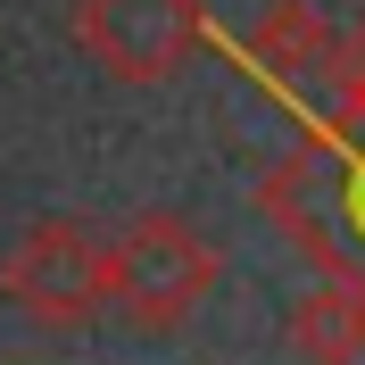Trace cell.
<instances>
[{
    "mask_svg": "<svg viewBox=\"0 0 365 365\" xmlns=\"http://www.w3.org/2000/svg\"><path fill=\"white\" fill-rule=\"evenodd\" d=\"M332 75H341V108L365 125V25H357V34L341 42V67H332Z\"/></svg>",
    "mask_w": 365,
    "mask_h": 365,
    "instance_id": "obj_6",
    "label": "cell"
},
{
    "mask_svg": "<svg viewBox=\"0 0 365 365\" xmlns=\"http://www.w3.org/2000/svg\"><path fill=\"white\" fill-rule=\"evenodd\" d=\"M241 50L282 91H324L332 67H341V34H332V17H324L316 0H266L250 17V34H241Z\"/></svg>",
    "mask_w": 365,
    "mask_h": 365,
    "instance_id": "obj_4",
    "label": "cell"
},
{
    "mask_svg": "<svg viewBox=\"0 0 365 365\" xmlns=\"http://www.w3.org/2000/svg\"><path fill=\"white\" fill-rule=\"evenodd\" d=\"M100 257H108V299L141 324V332H175V324L216 291V274H225L216 250L182 225L175 207H141V216H125V225L100 241Z\"/></svg>",
    "mask_w": 365,
    "mask_h": 365,
    "instance_id": "obj_1",
    "label": "cell"
},
{
    "mask_svg": "<svg viewBox=\"0 0 365 365\" xmlns=\"http://www.w3.org/2000/svg\"><path fill=\"white\" fill-rule=\"evenodd\" d=\"M0 291L17 299L25 316H42V324H91L100 307H108V257H100V232H83L75 216L34 225L17 250H9V266H0Z\"/></svg>",
    "mask_w": 365,
    "mask_h": 365,
    "instance_id": "obj_3",
    "label": "cell"
},
{
    "mask_svg": "<svg viewBox=\"0 0 365 365\" xmlns=\"http://www.w3.org/2000/svg\"><path fill=\"white\" fill-rule=\"evenodd\" d=\"M75 34L116 83H166L207 42L200 0H75Z\"/></svg>",
    "mask_w": 365,
    "mask_h": 365,
    "instance_id": "obj_2",
    "label": "cell"
},
{
    "mask_svg": "<svg viewBox=\"0 0 365 365\" xmlns=\"http://www.w3.org/2000/svg\"><path fill=\"white\" fill-rule=\"evenodd\" d=\"M291 349L307 365H357L365 357V282H316L291 307Z\"/></svg>",
    "mask_w": 365,
    "mask_h": 365,
    "instance_id": "obj_5",
    "label": "cell"
}]
</instances>
